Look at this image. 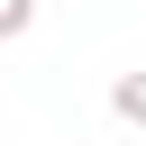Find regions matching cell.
<instances>
[{"label":"cell","mask_w":146,"mask_h":146,"mask_svg":"<svg viewBox=\"0 0 146 146\" xmlns=\"http://www.w3.org/2000/svg\"><path fill=\"white\" fill-rule=\"evenodd\" d=\"M18 18H27V0H0V27H18Z\"/></svg>","instance_id":"obj_2"},{"label":"cell","mask_w":146,"mask_h":146,"mask_svg":"<svg viewBox=\"0 0 146 146\" xmlns=\"http://www.w3.org/2000/svg\"><path fill=\"white\" fill-rule=\"evenodd\" d=\"M119 110H128V119H146V73H137V82H119Z\"/></svg>","instance_id":"obj_1"}]
</instances>
